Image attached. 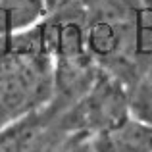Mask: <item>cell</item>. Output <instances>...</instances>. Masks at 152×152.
<instances>
[{"label":"cell","instance_id":"2","mask_svg":"<svg viewBox=\"0 0 152 152\" xmlns=\"http://www.w3.org/2000/svg\"><path fill=\"white\" fill-rule=\"evenodd\" d=\"M46 15L45 0H0V37L31 29Z\"/></svg>","mask_w":152,"mask_h":152},{"label":"cell","instance_id":"1","mask_svg":"<svg viewBox=\"0 0 152 152\" xmlns=\"http://www.w3.org/2000/svg\"><path fill=\"white\" fill-rule=\"evenodd\" d=\"M54 114V108L42 106L0 127V152H42L45 135Z\"/></svg>","mask_w":152,"mask_h":152},{"label":"cell","instance_id":"3","mask_svg":"<svg viewBox=\"0 0 152 152\" xmlns=\"http://www.w3.org/2000/svg\"><path fill=\"white\" fill-rule=\"evenodd\" d=\"M127 106L131 118L152 127V69L141 79L133 94L127 98Z\"/></svg>","mask_w":152,"mask_h":152}]
</instances>
